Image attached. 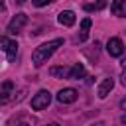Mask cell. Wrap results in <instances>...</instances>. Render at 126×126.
<instances>
[{
  "label": "cell",
  "mask_w": 126,
  "mask_h": 126,
  "mask_svg": "<svg viewBox=\"0 0 126 126\" xmlns=\"http://www.w3.org/2000/svg\"><path fill=\"white\" fill-rule=\"evenodd\" d=\"M93 126H104V124H102V122H96V124H93Z\"/></svg>",
  "instance_id": "cell-18"
},
{
  "label": "cell",
  "mask_w": 126,
  "mask_h": 126,
  "mask_svg": "<svg viewBox=\"0 0 126 126\" xmlns=\"http://www.w3.org/2000/svg\"><path fill=\"white\" fill-rule=\"evenodd\" d=\"M0 47L6 51V57L8 61H16V55H18V43L6 35H0Z\"/></svg>",
  "instance_id": "cell-3"
},
{
  "label": "cell",
  "mask_w": 126,
  "mask_h": 126,
  "mask_svg": "<svg viewBox=\"0 0 126 126\" xmlns=\"http://www.w3.org/2000/svg\"><path fill=\"white\" fill-rule=\"evenodd\" d=\"M120 81H122V85L126 87V67H124V71H122V75H120Z\"/></svg>",
  "instance_id": "cell-16"
},
{
  "label": "cell",
  "mask_w": 126,
  "mask_h": 126,
  "mask_svg": "<svg viewBox=\"0 0 126 126\" xmlns=\"http://www.w3.org/2000/svg\"><path fill=\"white\" fill-rule=\"evenodd\" d=\"M26 24H28V16L20 12V14H16V16L10 20V24H8V28H6V32H8L10 35H16V33H20V30H22Z\"/></svg>",
  "instance_id": "cell-4"
},
{
  "label": "cell",
  "mask_w": 126,
  "mask_h": 126,
  "mask_svg": "<svg viewBox=\"0 0 126 126\" xmlns=\"http://www.w3.org/2000/svg\"><path fill=\"white\" fill-rule=\"evenodd\" d=\"M33 2V6H37V8H41V6H47V4H51L53 0H32Z\"/></svg>",
  "instance_id": "cell-15"
},
{
  "label": "cell",
  "mask_w": 126,
  "mask_h": 126,
  "mask_svg": "<svg viewBox=\"0 0 126 126\" xmlns=\"http://www.w3.org/2000/svg\"><path fill=\"white\" fill-rule=\"evenodd\" d=\"M91 18H85L83 22H81V35L77 37V41H85L87 39V32H89V28H91Z\"/></svg>",
  "instance_id": "cell-13"
},
{
  "label": "cell",
  "mask_w": 126,
  "mask_h": 126,
  "mask_svg": "<svg viewBox=\"0 0 126 126\" xmlns=\"http://www.w3.org/2000/svg\"><path fill=\"white\" fill-rule=\"evenodd\" d=\"M83 77H85V65H83V63H75V65L69 69V79L79 81V79H83Z\"/></svg>",
  "instance_id": "cell-10"
},
{
  "label": "cell",
  "mask_w": 126,
  "mask_h": 126,
  "mask_svg": "<svg viewBox=\"0 0 126 126\" xmlns=\"http://www.w3.org/2000/svg\"><path fill=\"white\" fill-rule=\"evenodd\" d=\"M106 51H108L110 57H120V55L124 53V43H122V39H120V37H110L108 43H106Z\"/></svg>",
  "instance_id": "cell-5"
},
{
  "label": "cell",
  "mask_w": 126,
  "mask_h": 126,
  "mask_svg": "<svg viewBox=\"0 0 126 126\" xmlns=\"http://www.w3.org/2000/svg\"><path fill=\"white\" fill-rule=\"evenodd\" d=\"M16 2H20V4H22V2H24V0H16Z\"/></svg>",
  "instance_id": "cell-20"
},
{
  "label": "cell",
  "mask_w": 126,
  "mask_h": 126,
  "mask_svg": "<svg viewBox=\"0 0 126 126\" xmlns=\"http://www.w3.org/2000/svg\"><path fill=\"white\" fill-rule=\"evenodd\" d=\"M12 89H14L12 81H4V83H2V89H0V100H2V102L10 98V93H12Z\"/></svg>",
  "instance_id": "cell-12"
},
{
  "label": "cell",
  "mask_w": 126,
  "mask_h": 126,
  "mask_svg": "<svg viewBox=\"0 0 126 126\" xmlns=\"http://www.w3.org/2000/svg\"><path fill=\"white\" fill-rule=\"evenodd\" d=\"M57 22L61 24V26H73L75 24V12H71V10H63L59 16H57Z\"/></svg>",
  "instance_id": "cell-9"
},
{
  "label": "cell",
  "mask_w": 126,
  "mask_h": 126,
  "mask_svg": "<svg viewBox=\"0 0 126 126\" xmlns=\"http://www.w3.org/2000/svg\"><path fill=\"white\" fill-rule=\"evenodd\" d=\"M61 45H63V39H61V37L51 39V41H47V43H41L39 47L33 49V53H32V63H33L35 67H41L43 63H47V59H49V57L55 53V49L61 47Z\"/></svg>",
  "instance_id": "cell-1"
},
{
  "label": "cell",
  "mask_w": 126,
  "mask_h": 126,
  "mask_svg": "<svg viewBox=\"0 0 126 126\" xmlns=\"http://www.w3.org/2000/svg\"><path fill=\"white\" fill-rule=\"evenodd\" d=\"M110 12H112V16L124 18V16H126V0H112Z\"/></svg>",
  "instance_id": "cell-8"
},
{
  "label": "cell",
  "mask_w": 126,
  "mask_h": 126,
  "mask_svg": "<svg viewBox=\"0 0 126 126\" xmlns=\"http://www.w3.org/2000/svg\"><path fill=\"white\" fill-rule=\"evenodd\" d=\"M112 89H114V79H110V77L102 79V81H100V85H98V89H96L98 98H106V96H108V93H110Z\"/></svg>",
  "instance_id": "cell-7"
},
{
  "label": "cell",
  "mask_w": 126,
  "mask_h": 126,
  "mask_svg": "<svg viewBox=\"0 0 126 126\" xmlns=\"http://www.w3.org/2000/svg\"><path fill=\"white\" fill-rule=\"evenodd\" d=\"M49 126H59V124H49Z\"/></svg>",
  "instance_id": "cell-21"
},
{
  "label": "cell",
  "mask_w": 126,
  "mask_h": 126,
  "mask_svg": "<svg viewBox=\"0 0 126 126\" xmlns=\"http://www.w3.org/2000/svg\"><path fill=\"white\" fill-rule=\"evenodd\" d=\"M120 108H122V110H126V98H122V100H120Z\"/></svg>",
  "instance_id": "cell-17"
},
{
  "label": "cell",
  "mask_w": 126,
  "mask_h": 126,
  "mask_svg": "<svg viewBox=\"0 0 126 126\" xmlns=\"http://www.w3.org/2000/svg\"><path fill=\"white\" fill-rule=\"evenodd\" d=\"M16 126H28V124H24V122H22V124H16Z\"/></svg>",
  "instance_id": "cell-19"
},
{
  "label": "cell",
  "mask_w": 126,
  "mask_h": 126,
  "mask_svg": "<svg viewBox=\"0 0 126 126\" xmlns=\"http://www.w3.org/2000/svg\"><path fill=\"white\" fill-rule=\"evenodd\" d=\"M49 75L51 77H59V79H69V69L67 67H51L49 69Z\"/></svg>",
  "instance_id": "cell-11"
},
{
  "label": "cell",
  "mask_w": 126,
  "mask_h": 126,
  "mask_svg": "<svg viewBox=\"0 0 126 126\" xmlns=\"http://www.w3.org/2000/svg\"><path fill=\"white\" fill-rule=\"evenodd\" d=\"M106 6V0H98L96 4H85V10L87 12H93V10H102Z\"/></svg>",
  "instance_id": "cell-14"
},
{
  "label": "cell",
  "mask_w": 126,
  "mask_h": 126,
  "mask_svg": "<svg viewBox=\"0 0 126 126\" xmlns=\"http://www.w3.org/2000/svg\"><path fill=\"white\" fill-rule=\"evenodd\" d=\"M49 102H51V93L49 91H39L32 98V108L33 110H43V108L49 106Z\"/></svg>",
  "instance_id": "cell-2"
},
{
  "label": "cell",
  "mask_w": 126,
  "mask_h": 126,
  "mask_svg": "<svg viewBox=\"0 0 126 126\" xmlns=\"http://www.w3.org/2000/svg\"><path fill=\"white\" fill-rule=\"evenodd\" d=\"M77 96H79V93H77L75 89H61V91L57 93V100H59L61 104H71V102L77 100Z\"/></svg>",
  "instance_id": "cell-6"
}]
</instances>
